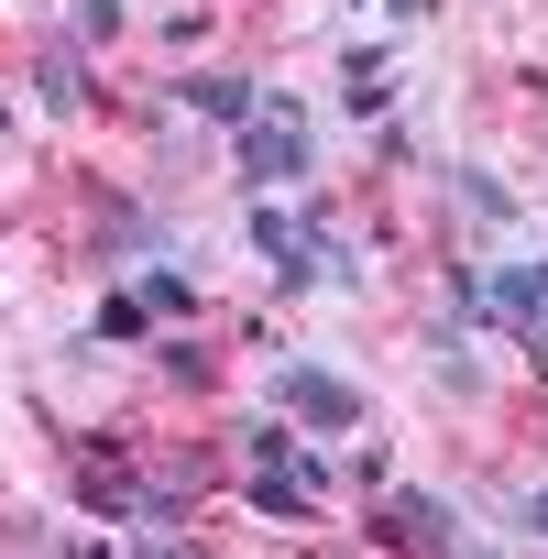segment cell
Instances as JSON below:
<instances>
[{
	"label": "cell",
	"instance_id": "obj_1",
	"mask_svg": "<svg viewBox=\"0 0 548 559\" xmlns=\"http://www.w3.org/2000/svg\"><path fill=\"white\" fill-rule=\"evenodd\" d=\"M274 406H286L297 428H362V395L319 362H274Z\"/></svg>",
	"mask_w": 548,
	"mask_h": 559
},
{
	"label": "cell",
	"instance_id": "obj_2",
	"mask_svg": "<svg viewBox=\"0 0 548 559\" xmlns=\"http://www.w3.org/2000/svg\"><path fill=\"white\" fill-rule=\"evenodd\" d=\"M241 165H252L263 187H297V176H308V121H297L286 99L252 110V121H241Z\"/></svg>",
	"mask_w": 548,
	"mask_h": 559
},
{
	"label": "cell",
	"instance_id": "obj_3",
	"mask_svg": "<svg viewBox=\"0 0 548 559\" xmlns=\"http://www.w3.org/2000/svg\"><path fill=\"white\" fill-rule=\"evenodd\" d=\"M252 252L274 263V286H308V274H319V219H286V209H252Z\"/></svg>",
	"mask_w": 548,
	"mask_h": 559
},
{
	"label": "cell",
	"instance_id": "obj_4",
	"mask_svg": "<svg viewBox=\"0 0 548 559\" xmlns=\"http://www.w3.org/2000/svg\"><path fill=\"white\" fill-rule=\"evenodd\" d=\"M483 297H493V308H504V319H515V330H526V341L548 352V263H504Z\"/></svg>",
	"mask_w": 548,
	"mask_h": 559
},
{
	"label": "cell",
	"instance_id": "obj_5",
	"mask_svg": "<svg viewBox=\"0 0 548 559\" xmlns=\"http://www.w3.org/2000/svg\"><path fill=\"white\" fill-rule=\"evenodd\" d=\"M384 537H406V548H461V515H450L439 493H395V515H384Z\"/></svg>",
	"mask_w": 548,
	"mask_h": 559
},
{
	"label": "cell",
	"instance_id": "obj_6",
	"mask_svg": "<svg viewBox=\"0 0 548 559\" xmlns=\"http://www.w3.org/2000/svg\"><path fill=\"white\" fill-rule=\"evenodd\" d=\"M187 110H209V121H252V78H187Z\"/></svg>",
	"mask_w": 548,
	"mask_h": 559
},
{
	"label": "cell",
	"instance_id": "obj_7",
	"mask_svg": "<svg viewBox=\"0 0 548 559\" xmlns=\"http://www.w3.org/2000/svg\"><path fill=\"white\" fill-rule=\"evenodd\" d=\"M132 297H143L154 319H176V308H198V297H187V274H165V263H143V286H132Z\"/></svg>",
	"mask_w": 548,
	"mask_h": 559
},
{
	"label": "cell",
	"instance_id": "obj_8",
	"mask_svg": "<svg viewBox=\"0 0 548 559\" xmlns=\"http://www.w3.org/2000/svg\"><path fill=\"white\" fill-rule=\"evenodd\" d=\"M34 88H45V110H78V45H56V56H45V78H34Z\"/></svg>",
	"mask_w": 548,
	"mask_h": 559
},
{
	"label": "cell",
	"instance_id": "obj_9",
	"mask_svg": "<svg viewBox=\"0 0 548 559\" xmlns=\"http://www.w3.org/2000/svg\"><path fill=\"white\" fill-rule=\"evenodd\" d=\"M341 99H352V110H384V56H352V78H341Z\"/></svg>",
	"mask_w": 548,
	"mask_h": 559
},
{
	"label": "cell",
	"instance_id": "obj_10",
	"mask_svg": "<svg viewBox=\"0 0 548 559\" xmlns=\"http://www.w3.org/2000/svg\"><path fill=\"white\" fill-rule=\"evenodd\" d=\"M121 34V0H78V45H110Z\"/></svg>",
	"mask_w": 548,
	"mask_h": 559
},
{
	"label": "cell",
	"instance_id": "obj_11",
	"mask_svg": "<svg viewBox=\"0 0 548 559\" xmlns=\"http://www.w3.org/2000/svg\"><path fill=\"white\" fill-rule=\"evenodd\" d=\"M461 198H472V209H483V219H504V209H515V198H504V187H493V176H483V165H461Z\"/></svg>",
	"mask_w": 548,
	"mask_h": 559
},
{
	"label": "cell",
	"instance_id": "obj_12",
	"mask_svg": "<svg viewBox=\"0 0 548 559\" xmlns=\"http://www.w3.org/2000/svg\"><path fill=\"white\" fill-rule=\"evenodd\" d=\"M515 526H526V537H548V483H537V493L515 504Z\"/></svg>",
	"mask_w": 548,
	"mask_h": 559
}]
</instances>
